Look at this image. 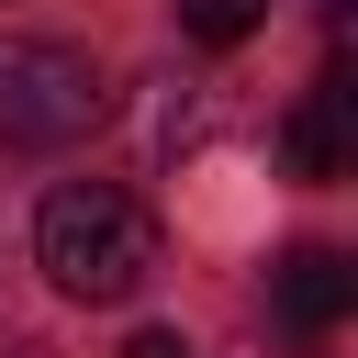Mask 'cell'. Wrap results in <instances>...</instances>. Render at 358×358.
<instances>
[{
  "label": "cell",
  "instance_id": "cell-1",
  "mask_svg": "<svg viewBox=\"0 0 358 358\" xmlns=\"http://www.w3.org/2000/svg\"><path fill=\"white\" fill-rule=\"evenodd\" d=\"M34 257H45V280L67 302H134L157 280V224L112 179H56L45 213H34Z\"/></svg>",
  "mask_w": 358,
  "mask_h": 358
},
{
  "label": "cell",
  "instance_id": "cell-2",
  "mask_svg": "<svg viewBox=\"0 0 358 358\" xmlns=\"http://www.w3.org/2000/svg\"><path fill=\"white\" fill-rule=\"evenodd\" d=\"M101 67L78 45H45V34H0V145L45 157V145H78L101 123Z\"/></svg>",
  "mask_w": 358,
  "mask_h": 358
},
{
  "label": "cell",
  "instance_id": "cell-3",
  "mask_svg": "<svg viewBox=\"0 0 358 358\" xmlns=\"http://www.w3.org/2000/svg\"><path fill=\"white\" fill-rule=\"evenodd\" d=\"M280 157H291V179H347V168H358V90H347V67H324V78L291 101Z\"/></svg>",
  "mask_w": 358,
  "mask_h": 358
},
{
  "label": "cell",
  "instance_id": "cell-4",
  "mask_svg": "<svg viewBox=\"0 0 358 358\" xmlns=\"http://www.w3.org/2000/svg\"><path fill=\"white\" fill-rule=\"evenodd\" d=\"M268 302H280V324L313 347V336L347 324V302H358V257H347V246H291V257L268 268Z\"/></svg>",
  "mask_w": 358,
  "mask_h": 358
},
{
  "label": "cell",
  "instance_id": "cell-5",
  "mask_svg": "<svg viewBox=\"0 0 358 358\" xmlns=\"http://www.w3.org/2000/svg\"><path fill=\"white\" fill-rule=\"evenodd\" d=\"M268 22V0H179V34L190 45H246Z\"/></svg>",
  "mask_w": 358,
  "mask_h": 358
},
{
  "label": "cell",
  "instance_id": "cell-6",
  "mask_svg": "<svg viewBox=\"0 0 358 358\" xmlns=\"http://www.w3.org/2000/svg\"><path fill=\"white\" fill-rule=\"evenodd\" d=\"M123 358H190V336H168V324H145V336H134Z\"/></svg>",
  "mask_w": 358,
  "mask_h": 358
}]
</instances>
